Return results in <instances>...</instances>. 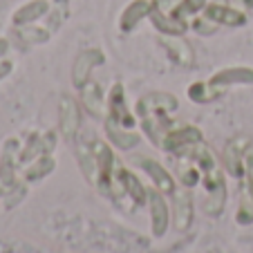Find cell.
<instances>
[{
    "mask_svg": "<svg viewBox=\"0 0 253 253\" xmlns=\"http://www.w3.org/2000/svg\"><path fill=\"white\" fill-rule=\"evenodd\" d=\"M105 132H108V139L121 150H130L139 143V134L130 132V130H126V128H119V126L110 124V121H105Z\"/></svg>",
    "mask_w": 253,
    "mask_h": 253,
    "instance_id": "obj_17",
    "label": "cell"
},
{
    "mask_svg": "<svg viewBox=\"0 0 253 253\" xmlns=\"http://www.w3.org/2000/svg\"><path fill=\"white\" fill-rule=\"evenodd\" d=\"M202 16L215 23L217 27H242L249 23L247 11L238 9L235 5H226V2H209Z\"/></svg>",
    "mask_w": 253,
    "mask_h": 253,
    "instance_id": "obj_6",
    "label": "cell"
},
{
    "mask_svg": "<svg viewBox=\"0 0 253 253\" xmlns=\"http://www.w3.org/2000/svg\"><path fill=\"white\" fill-rule=\"evenodd\" d=\"M204 141V134L197 126H191V124H182V126H172L162 139V146L159 148L166 150L170 155H177L179 150L188 148L193 143H200Z\"/></svg>",
    "mask_w": 253,
    "mask_h": 253,
    "instance_id": "obj_4",
    "label": "cell"
},
{
    "mask_svg": "<svg viewBox=\"0 0 253 253\" xmlns=\"http://www.w3.org/2000/svg\"><path fill=\"white\" fill-rule=\"evenodd\" d=\"M177 2L179 0H153V9H150L148 18L162 36H184L191 27L188 20L175 16Z\"/></svg>",
    "mask_w": 253,
    "mask_h": 253,
    "instance_id": "obj_3",
    "label": "cell"
},
{
    "mask_svg": "<svg viewBox=\"0 0 253 253\" xmlns=\"http://www.w3.org/2000/svg\"><path fill=\"white\" fill-rule=\"evenodd\" d=\"M238 182H240V202H238L235 222L240 226H249L253 222V141H249V146L244 148V166Z\"/></svg>",
    "mask_w": 253,
    "mask_h": 253,
    "instance_id": "obj_2",
    "label": "cell"
},
{
    "mask_svg": "<svg viewBox=\"0 0 253 253\" xmlns=\"http://www.w3.org/2000/svg\"><path fill=\"white\" fill-rule=\"evenodd\" d=\"M146 206L150 209V229H153V235L155 238H162L168 229V206L162 197V191L150 188Z\"/></svg>",
    "mask_w": 253,
    "mask_h": 253,
    "instance_id": "obj_10",
    "label": "cell"
},
{
    "mask_svg": "<svg viewBox=\"0 0 253 253\" xmlns=\"http://www.w3.org/2000/svg\"><path fill=\"white\" fill-rule=\"evenodd\" d=\"M47 14H49L47 0H32V2H27V5L20 7V9L14 14V23L23 27V25L36 23L39 18H43V16H47Z\"/></svg>",
    "mask_w": 253,
    "mask_h": 253,
    "instance_id": "obj_16",
    "label": "cell"
},
{
    "mask_svg": "<svg viewBox=\"0 0 253 253\" xmlns=\"http://www.w3.org/2000/svg\"><path fill=\"white\" fill-rule=\"evenodd\" d=\"M220 96H222V92L215 90L209 81L206 83H193V85L188 87V99H191L193 103H211V101L220 99Z\"/></svg>",
    "mask_w": 253,
    "mask_h": 253,
    "instance_id": "obj_18",
    "label": "cell"
},
{
    "mask_svg": "<svg viewBox=\"0 0 253 253\" xmlns=\"http://www.w3.org/2000/svg\"><path fill=\"white\" fill-rule=\"evenodd\" d=\"M177 108H179L177 99L168 92H150L139 99L137 117L141 121V130L155 146H162L164 134L175 126L172 115L177 112Z\"/></svg>",
    "mask_w": 253,
    "mask_h": 253,
    "instance_id": "obj_1",
    "label": "cell"
},
{
    "mask_svg": "<svg viewBox=\"0 0 253 253\" xmlns=\"http://www.w3.org/2000/svg\"><path fill=\"white\" fill-rule=\"evenodd\" d=\"M58 128L61 134L65 139H74L81 128V110H79V103L72 96H61V103H58Z\"/></svg>",
    "mask_w": 253,
    "mask_h": 253,
    "instance_id": "obj_8",
    "label": "cell"
},
{
    "mask_svg": "<svg viewBox=\"0 0 253 253\" xmlns=\"http://www.w3.org/2000/svg\"><path fill=\"white\" fill-rule=\"evenodd\" d=\"M9 70H11V63H9V61H2V63H0V79L5 77Z\"/></svg>",
    "mask_w": 253,
    "mask_h": 253,
    "instance_id": "obj_21",
    "label": "cell"
},
{
    "mask_svg": "<svg viewBox=\"0 0 253 253\" xmlns=\"http://www.w3.org/2000/svg\"><path fill=\"white\" fill-rule=\"evenodd\" d=\"M137 166L143 168V172L150 177V182L155 184V188L162 193H168V195H175L177 186H175V179H172L170 175H168V170L162 166L159 162H155V159H137Z\"/></svg>",
    "mask_w": 253,
    "mask_h": 253,
    "instance_id": "obj_12",
    "label": "cell"
},
{
    "mask_svg": "<svg viewBox=\"0 0 253 253\" xmlns=\"http://www.w3.org/2000/svg\"><path fill=\"white\" fill-rule=\"evenodd\" d=\"M81 96H83V105L85 110L90 112L92 117H99V119H105L108 117V96L101 90L99 83L87 81L85 85L81 87Z\"/></svg>",
    "mask_w": 253,
    "mask_h": 253,
    "instance_id": "obj_13",
    "label": "cell"
},
{
    "mask_svg": "<svg viewBox=\"0 0 253 253\" xmlns=\"http://www.w3.org/2000/svg\"><path fill=\"white\" fill-rule=\"evenodd\" d=\"M162 47L179 67H193L195 52L184 36H162Z\"/></svg>",
    "mask_w": 253,
    "mask_h": 253,
    "instance_id": "obj_11",
    "label": "cell"
},
{
    "mask_svg": "<svg viewBox=\"0 0 253 253\" xmlns=\"http://www.w3.org/2000/svg\"><path fill=\"white\" fill-rule=\"evenodd\" d=\"M103 63H105V56L101 49H96V47L83 49V52L74 58V63H72V83H74V87L81 90V87L90 81L92 70H94L96 65H103Z\"/></svg>",
    "mask_w": 253,
    "mask_h": 253,
    "instance_id": "obj_7",
    "label": "cell"
},
{
    "mask_svg": "<svg viewBox=\"0 0 253 253\" xmlns=\"http://www.w3.org/2000/svg\"><path fill=\"white\" fill-rule=\"evenodd\" d=\"M206 5H209V0H179L175 7V16L182 20H188L191 16H200Z\"/></svg>",
    "mask_w": 253,
    "mask_h": 253,
    "instance_id": "obj_19",
    "label": "cell"
},
{
    "mask_svg": "<svg viewBox=\"0 0 253 253\" xmlns=\"http://www.w3.org/2000/svg\"><path fill=\"white\" fill-rule=\"evenodd\" d=\"M150 9H153V0H132V2L124 9V14H121L119 29L124 34H130L143 18H148Z\"/></svg>",
    "mask_w": 253,
    "mask_h": 253,
    "instance_id": "obj_15",
    "label": "cell"
},
{
    "mask_svg": "<svg viewBox=\"0 0 253 253\" xmlns=\"http://www.w3.org/2000/svg\"><path fill=\"white\" fill-rule=\"evenodd\" d=\"M105 121L119 126V128L132 130L134 128V115L130 112L128 101H126V90L121 83H115L108 94V117Z\"/></svg>",
    "mask_w": 253,
    "mask_h": 253,
    "instance_id": "obj_5",
    "label": "cell"
},
{
    "mask_svg": "<svg viewBox=\"0 0 253 253\" xmlns=\"http://www.w3.org/2000/svg\"><path fill=\"white\" fill-rule=\"evenodd\" d=\"M209 83L224 94L231 85H249L253 83V67H224L209 79Z\"/></svg>",
    "mask_w": 253,
    "mask_h": 253,
    "instance_id": "obj_9",
    "label": "cell"
},
{
    "mask_svg": "<svg viewBox=\"0 0 253 253\" xmlns=\"http://www.w3.org/2000/svg\"><path fill=\"white\" fill-rule=\"evenodd\" d=\"M191 27L195 29L197 34H202V36H211V34H213L215 29H217V25H215V23H211L209 18H204V16L200 14L195 20H193V25H191Z\"/></svg>",
    "mask_w": 253,
    "mask_h": 253,
    "instance_id": "obj_20",
    "label": "cell"
},
{
    "mask_svg": "<svg viewBox=\"0 0 253 253\" xmlns=\"http://www.w3.org/2000/svg\"><path fill=\"white\" fill-rule=\"evenodd\" d=\"M195 217V204H193L191 188L184 191H175V229L177 231H188Z\"/></svg>",
    "mask_w": 253,
    "mask_h": 253,
    "instance_id": "obj_14",
    "label": "cell"
}]
</instances>
